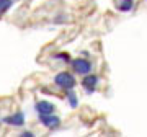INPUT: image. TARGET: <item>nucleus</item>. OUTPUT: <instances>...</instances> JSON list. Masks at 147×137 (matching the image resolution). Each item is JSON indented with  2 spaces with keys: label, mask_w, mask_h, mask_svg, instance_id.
I'll use <instances>...</instances> for the list:
<instances>
[{
  "label": "nucleus",
  "mask_w": 147,
  "mask_h": 137,
  "mask_svg": "<svg viewBox=\"0 0 147 137\" xmlns=\"http://www.w3.org/2000/svg\"><path fill=\"white\" fill-rule=\"evenodd\" d=\"M54 83L57 85L59 88L62 90H72L75 85H77V80H75V77H74L70 72H59L56 77H54Z\"/></svg>",
  "instance_id": "f257e3e1"
},
{
  "label": "nucleus",
  "mask_w": 147,
  "mask_h": 137,
  "mask_svg": "<svg viewBox=\"0 0 147 137\" xmlns=\"http://www.w3.org/2000/svg\"><path fill=\"white\" fill-rule=\"evenodd\" d=\"M70 64H72V70L79 75H87L92 72V64L87 59L77 57V59H74V60H70Z\"/></svg>",
  "instance_id": "f03ea898"
},
{
  "label": "nucleus",
  "mask_w": 147,
  "mask_h": 137,
  "mask_svg": "<svg viewBox=\"0 0 147 137\" xmlns=\"http://www.w3.org/2000/svg\"><path fill=\"white\" fill-rule=\"evenodd\" d=\"M96 85H98V77L95 74H87L84 77V80H82V87L85 88V91H87V95H92L95 91V88H96Z\"/></svg>",
  "instance_id": "7ed1b4c3"
},
{
  "label": "nucleus",
  "mask_w": 147,
  "mask_h": 137,
  "mask_svg": "<svg viewBox=\"0 0 147 137\" xmlns=\"http://www.w3.org/2000/svg\"><path fill=\"white\" fill-rule=\"evenodd\" d=\"M39 122L47 129H57L61 126V119L54 114H39Z\"/></svg>",
  "instance_id": "20e7f679"
},
{
  "label": "nucleus",
  "mask_w": 147,
  "mask_h": 137,
  "mask_svg": "<svg viewBox=\"0 0 147 137\" xmlns=\"http://www.w3.org/2000/svg\"><path fill=\"white\" fill-rule=\"evenodd\" d=\"M34 111H36L38 114H54L56 105H53L51 101L41 100V101H38L36 105H34Z\"/></svg>",
  "instance_id": "39448f33"
},
{
  "label": "nucleus",
  "mask_w": 147,
  "mask_h": 137,
  "mask_svg": "<svg viewBox=\"0 0 147 137\" xmlns=\"http://www.w3.org/2000/svg\"><path fill=\"white\" fill-rule=\"evenodd\" d=\"M3 122H5V124H8V126L21 127L23 124H25V114H23L21 111H18V113H15V114H11V116L3 118Z\"/></svg>",
  "instance_id": "423d86ee"
},
{
  "label": "nucleus",
  "mask_w": 147,
  "mask_h": 137,
  "mask_svg": "<svg viewBox=\"0 0 147 137\" xmlns=\"http://www.w3.org/2000/svg\"><path fill=\"white\" fill-rule=\"evenodd\" d=\"M132 7H134V0H119V3H118V10L131 11Z\"/></svg>",
  "instance_id": "0eeeda50"
},
{
  "label": "nucleus",
  "mask_w": 147,
  "mask_h": 137,
  "mask_svg": "<svg viewBox=\"0 0 147 137\" xmlns=\"http://www.w3.org/2000/svg\"><path fill=\"white\" fill-rule=\"evenodd\" d=\"M67 101L70 105V108H77L79 106V96L75 95L72 90H67Z\"/></svg>",
  "instance_id": "6e6552de"
},
{
  "label": "nucleus",
  "mask_w": 147,
  "mask_h": 137,
  "mask_svg": "<svg viewBox=\"0 0 147 137\" xmlns=\"http://www.w3.org/2000/svg\"><path fill=\"white\" fill-rule=\"evenodd\" d=\"M54 59L56 60H61V62H70V56L67 52H59V54H54Z\"/></svg>",
  "instance_id": "1a4fd4ad"
},
{
  "label": "nucleus",
  "mask_w": 147,
  "mask_h": 137,
  "mask_svg": "<svg viewBox=\"0 0 147 137\" xmlns=\"http://www.w3.org/2000/svg\"><path fill=\"white\" fill-rule=\"evenodd\" d=\"M11 3H13L11 0H0V15L5 13V11L11 7Z\"/></svg>",
  "instance_id": "9d476101"
},
{
  "label": "nucleus",
  "mask_w": 147,
  "mask_h": 137,
  "mask_svg": "<svg viewBox=\"0 0 147 137\" xmlns=\"http://www.w3.org/2000/svg\"><path fill=\"white\" fill-rule=\"evenodd\" d=\"M21 136H23V137H33L34 134H33V132H30V131H26V132H23Z\"/></svg>",
  "instance_id": "9b49d317"
}]
</instances>
